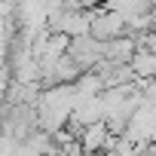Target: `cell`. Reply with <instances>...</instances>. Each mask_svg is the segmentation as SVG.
<instances>
[{
    "label": "cell",
    "mask_w": 156,
    "mask_h": 156,
    "mask_svg": "<svg viewBox=\"0 0 156 156\" xmlns=\"http://www.w3.org/2000/svg\"><path fill=\"white\" fill-rule=\"evenodd\" d=\"M132 70L138 76H156V52L150 49H138L132 58Z\"/></svg>",
    "instance_id": "obj_1"
}]
</instances>
